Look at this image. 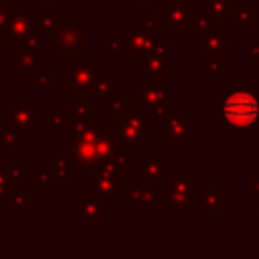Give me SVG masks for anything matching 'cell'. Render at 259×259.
<instances>
[{
    "label": "cell",
    "instance_id": "obj_1",
    "mask_svg": "<svg viewBox=\"0 0 259 259\" xmlns=\"http://www.w3.org/2000/svg\"><path fill=\"white\" fill-rule=\"evenodd\" d=\"M223 113L233 125H249L259 113V103L249 93H233L223 103Z\"/></svg>",
    "mask_w": 259,
    "mask_h": 259
}]
</instances>
